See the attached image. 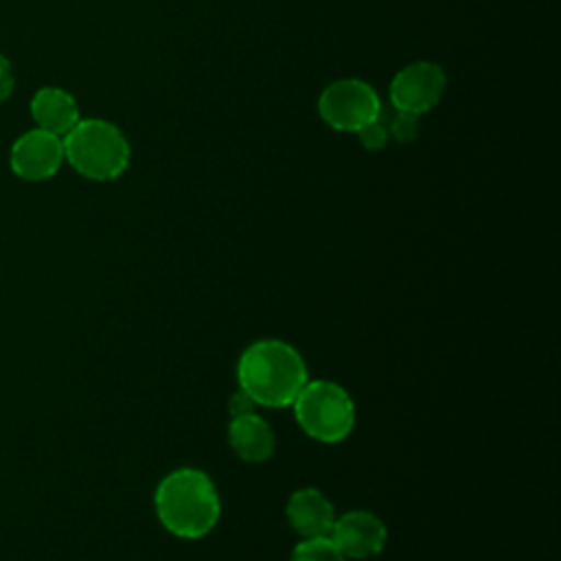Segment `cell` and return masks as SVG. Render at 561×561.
I'll return each instance as SVG.
<instances>
[{
  "label": "cell",
  "mask_w": 561,
  "mask_h": 561,
  "mask_svg": "<svg viewBox=\"0 0 561 561\" xmlns=\"http://www.w3.org/2000/svg\"><path fill=\"white\" fill-rule=\"evenodd\" d=\"M239 390L256 405H291L307 383V366L300 353L283 340L252 342L237 364Z\"/></svg>",
  "instance_id": "1"
},
{
  "label": "cell",
  "mask_w": 561,
  "mask_h": 561,
  "mask_svg": "<svg viewBox=\"0 0 561 561\" xmlns=\"http://www.w3.org/2000/svg\"><path fill=\"white\" fill-rule=\"evenodd\" d=\"M153 502L160 524L182 539L208 535L221 513L213 480L193 467H182L164 476L156 489Z\"/></svg>",
  "instance_id": "2"
},
{
  "label": "cell",
  "mask_w": 561,
  "mask_h": 561,
  "mask_svg": "<svg viewBox=\"0 0 561 561\" xmlns=\"http://www.w3.org/2000/svg\"><path fill=\"white\" fill-rule=\"evenodd\" d=\"M64 156L88 180H116L129 164V145L123 131L101 118H79L61 138Z\"/></svg>",
  "instance_id": "3"
},
{
  "label": "cell",
  "mask_w": 561,
  "mask_h": 561,
  "mask_svg": "<svg viewBox=\"0 0 561 561\" xmlns=\"http://www.w3.org/2000/svg\"><path fill=\"white\" fill-rule=\"evenodd\" d=\"M291 405L300 430L320 443H340L355 425L351 394L340 383L327 379H307Z\"/></svg>",
  "instance_id": "4"
},
{
  "label": "cell",
  "mask_w": 561,
  "mask_h": 561,
  "mask_svg": "<svg viewBox=\"0 0 561 561\" xmlns=\"http://www.w3.org/2000/svg\"><path fill=\"white\" fill-rule=\"evenodd\" d=\"M379 96L359 79H340L327 85L318 99V112L327 125L340 131H357L379 121Z\"/></svg>",
  "instance_id": "5"
},
{
  "label": "cell",
  "mask_w": 561,
  "mask_h": 561,
  "mask_svg": "<svg viewBox=\"0 0 561 561\" xmlns=\"http://www.w3.org/2000/svg\"><path fill=\"white\" fill-rule=\"evenodd\" d=\"M445 85L447 79L440 66L432 61H414L394 75L390 83V101L399 112L419 116L440 101Z\"/></svg>",
  "instance_id": "6"
},
{
  "label": "cell",
  "mask_w": 561,
  "mask_h": 561,
  "mask_svg": "<svg viewBox=\"0 0 561 561\" xmlns=\"http://www.w3.org/2000/svg\"><path fill=\"white\" fill-rule=\"evenodd\" d=\"M64 160V140L39 127L22 134L9 151L13 173L26 182H42L53 178Z\"/></svg>",
  "instance_id": "7"
},
{
  "label": "cell",
  "mask_w": 561,
  "mask_h": 561,
  "mask_svg": "<svg viewBox=\"0 0 561 561\" xmlns=\"http://www.w3.org/2000/svg\"><path fill=\"white\" fill-rule=\"evenodd\" d=\"M329 539L344 554V559H368L383 550L388 530L375 513L351 511L335 517Z\"/></svg>",
  "instance_id": "8"
},
{
  "label": "cell",
  "mask_w": 561,
  "mask_h": 561,
  "mask_svg": "<svg viewBox=\"0 0 561 561\" xmlns=\"http://www.w3.org/2000/svg\"><path fill=\"white\" fill-rule=\"evenodd\" d=\"M285 515H287V522L291 524V528L298 535H302V539L329 537L333 522H335L333 504L318 489L294 491L287 500Z\"/></svg>",
  "instance_id": "9"
},
{
  "label": "cell",
  "mask_w": 561,
  "mask_h": 561,
  "mask_svg": "<svg viewBox=\"0 0 561 561\" xmlns=\"http://www.w3.org/2000/svg\"><path fill=\"white\" fill-rule=\"evenodd\" d=\"M228 443L241 460L265 462L274 454L276 436L263 416H259L256 412H248L230 419Z\"/></svg>",
  "instance_id": "10"
},
{
  "label": "cell",
  "mask_w": 561,
  "mask_h": 561,
  "mask_svg": "<svg viewBox=\"0 0 561 561\" xmlns=\"http://www.w3.org/2000/svg\"><path fill=\"white\" fill-rule=\"evenodd\" d=\"M31 116L39 129L66 136L79 123V107L72 94L61 88H39L31 99Z\"/></svg>",
  "instance_id": "11"
},
{
  "label": "cell",
  "mask_w": 561,
  "mask_h": 561,
  "mask_svg": "<svg viewBox=\"0 0 561 561\" xmlns=\"http://www.w3.org/2000/svg\"><path fill=\"white\" fill-rule=\"evenodd\" d=\"M289 561H346V559L329 537H311V539H302L294 548Z\"/></svg>",
  "instance_id": "12"
},
{
  "label": "cell",
  "mask_w": 561,
  "mask_h": 561,
  "mask_svg": "<svg viewBox=\"0 0 561 561\" xmlns=\"http://www.w3.org/2000/svg\"><path fill=\"white\" fill-rule=\"evenodd\" d=\"M390 131L397 138V142H412L416 138V134H419L416 116L408 114V112H399V116L392 121Z\"/></svg>",
  "instance_id": "13"
},
{
  "label": "cell",
  "mask_w": 561,
  "mask_h": 561,
  "mask_svg": "<svg viewBox=\"0 0 561 561\" xmlns=\"http://www.w3.org/2000/svg\"><path fill=\"white\" fill-rule=\"evenodd\" d=\"M357 136H359V142L366 147V149H381L388 140V129L379 123V121H373L364 127L357 129Z\"/></svg>",
  "instance_id": "14"
},
{
  "label": "cell",
  "mask_w": 561,
  "mask_h": 561,
  "mask_svg": "<svg viewBox=\"0 0 561 561\" xmlns=\"http://www.w3.org/2000/svg\"><path fill=\"white\" fill-rule=\"evenodd\" d=\"M254 401L245 394V392H234L228 401V410H230V416H239V414H248V412H254Z\"/></svg>",
  "instance_id": "15"
},
{
  "label": "cell",
  "mask_w": 561,
  "mask_h": 561,
  "mask_svg": "<svg viewBox=\"0 0 561 561\" xmlns=\"http://www.w3.org/2000/svg\"><path fill=\"white\" fill-rule=\"evenodd\" d=\"M13 92V70L9 59L0 53V103Z\"/></svg>",
  "instance_id": "16"
}]
</instances>
